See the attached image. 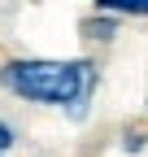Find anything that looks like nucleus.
I'll return each mask as SVG.
<instances>
[{
	"label": "nucleus",
	"instance_id": "obj_1",
	"mask_svg": "<svg viewBox=\"0 0 148 157\" xmlns=\"http://www.w3.org/2000/svg\"><path fill=\"white\" fill-rule=\"evenodd\" d=\"M5 87L26 96V101L74 105L91 87V66H83V61H9Z\"/></svg>",
	"mask_w": 148,
	"mask_h": 157
},
{
	"label": "nucleus",
	"instance_id": "obj_2",
	"mask_svg": "<svg viewBox=\"0 0 148 157\" xmlns=\"http://www.w3.org/2000/svg\"><path fill=\"white\" fill-rule=\"evenodd\" d=\"M9 144H13V131H9V127H5V122H0V153H5V148H9Z\"/></svg>",
	"mask_w": 148,
	"mask_h": 157
}]
</instances>
